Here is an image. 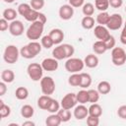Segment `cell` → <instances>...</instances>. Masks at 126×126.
Listing matches in <instances>:
<instances>
[{"instance_id": "1", "label": "cell", "mask_w": 126, "mask_h": 126, "mask_svg": "<svg viewBox=\"0 0 126 126\" xmlns=\"http://www.w3.org/2000/svg\"><path fill=\"white\" fill-rule=\"evenodd\" d=\"M43 29H44V24L37 20L35 22H32L30 25V27L28 28V30L26 32V35L31 40L39 39L42 35Z\"/></svg>"}, {"instance_id": "2", "label": "cell", "mask_w": 126, "mask_h": 126, "mask_svg": "<svg viewBox=\"0 0 126 126\" xmlns=\"http://www.w3.org/2000/svg\"><path fill=\"white\" fill-rule=\"evenodd\" d=\"M20 55L21 54H20V50L18 49V47L16 45L10 44V45H7L4 50L3 59L8 64H14L18 61Z\"/></svg>"}, {"instance_id": "3", "label": "cell", "mask_w": 126, "mask_h": 126, "mask_svg": "<svg viewBox=\"0 0 126 126\" xmlns=\"http://www.w3.org/2000/svg\"><path fill=\"white\" fill-rule=\"evenodd\" d=\"M84 66H85V62H84V60H82L80 58L70 57L65 62L66 71L69 73H72V74L73 73H79L80 71H82L84 69Z\"/></svg>"}, {"instance_id": "4", "label": "cell", "mask_w": 126, "mask_h": 126, "mask_svg": "<svg viewBox=\"0 0 126 126\" xmlns=\"http://www.w3.org/2000/svg\"><path fill=\"white\" fill-rule=\"evenodd\" d=\"M27 72L29 77L34 81V82H38L42 79V75H43V68L41 66V64L38 63H31L28 68H27Z\"/></svg>"}, {"instance_id": "5", "label": "cell", "mask_w": 126, "mask_h": 126, "mask_svg": "<svg viewBox=\"0 0 126 126\" xmlns=\"http://www.w3.org/2000/svg\"><path fill=\"white\" fill-rule=\"evenodd\" d=\"M111 60L115 66H122L126 63V52L122 47H114L111 50Z\"/></svg>"}, {"instance_id": "6", "label": "cell", "mask_w": 126, "mask_h": 126, "mask_svg": "<svg viewBox=\"0 0 126 126\" xmlns=\"http://www.w3.org/2000/svg\"><path fill=\"white\" fill-rule=\"evenodd\" d=\"M40 90H41L43 94L51 95L55 92V82H54V80L49 76L42 77V79L40 80Z\"/></svg>"}, {"instance_id": "7", "label": "cell", "mask_w": 126, "mask_h": 126, "mask_svg": "<svg viewBox=\"0 0 126 126\" xmlns=\"http://www.w3.org/2000/svg\"><path fill=\"white\" fill-rule=\"evenodd\" d=\"M123 24V18L120 14H112L110 17H109V20H108V23L106 24V28L110 31H117L121 28Z\"/></svg>"}, {"instance_id": "8", "label": "cell", "mask_w": 126, "mask_h": 126, "mask_svg": "<svg viewBox=\"0 0 126 126\" xmlns=\"http://www.w3.org/2000/svg\"><path fill=\"white\" fill-rule=\"evenodd\" d=\"M77 96L76 94L74 93H69L66 95H64L61 99V107L62 108H66V109H71L73 107H75V105L77 104Z\"/></svg>"}, {"instance_id": "9", "label": "cell", "mask_w": 126, "mask_h": 126, "mask_svg": "<svg viewBox=\"0 0 126 126\" xmlns=\"http://www.w3.org/2000/svg\"><path fill=\"white\" fill-rule=\"evenodd\" d=\"M25 28H24V24L19 21V20H15L12 21L9 24V32L14 35V36H20L24 33Z\"/></svg>"}, {"instance_id": "10", "label": "cell", "mask_w": 126, "mask_h": 126, "mask_svg": "<svg viewBox=\"0 0 126 126\" xmlns=\"http://www.w3.org/2000/svg\"><path fill=\"white\" fill-rule=\"evenodd\" d=\"M74 15V7H72L70 4H65L62 5L59 8V17L60 19L64 21L70 20Z\"/></svg>"}, {"instance_id": "11", "label": "cell", "mask_w": 126, "mask_h": 126, "mask_svg": "<svg viewBox=\"0 0 126 126\" xmlns=\"http://www.w3.org/2000/svg\"><path fill=\"white\" fill-rule=\"evenodd\" d=\"M94 33L98 40H105L110 35L109 30L105 26H101V25H97L96 27H94Z\"/></svg>"}, {"instance_id": "12", "label": "cell", "mask_w": 126, "mask_h": 126, "mask_svg": "<svg viewBox=\"0 0 126 126\" xmlns=\"http://www.w3.org/2000/svg\"><path fill=\"white\" fill-rule=\"evenodd\" d=\"M41 66L44 71L53 72L58 69V60L55 58H45L41 62Z\"/></svg>"}, {"instance_id": "13", "label": "cell", "mask_w": 126, "mask_h": 126, "mask_svg": "<svg viewBox=\"0 0 126 126\" xmlns=\"http://www.w3.org/2000/svg\"><path fill=\"white\" fill-rule=\"evenodd\" d=\"M74 117L77 120H83L85 118L88 117L89 115V108H87L84 104L80 103L79 105H77L74 109Z\"/></svg>"}, {"instance_id": "14", "label": "cell", "mask_w": 126, "mask_h": 126, "mask_svg": "<svg viewBox=\"0 0 126 126\" xmlns=\"http://www.w3.org/2000/svg\"><path fill=\"white\" fill-rule=\"evenodd\" d=\"M48 34L52 38L54 44H60L64 39V32L60 29H53L49 32Z\"/></svg>"}, {"instance_id": "15", "label": "cell", "mask_w": 126, "mask_h": 126, "mask_svg": "<svg viewBox=\"0 0 126 126\" xmlns=\"http://www.w3.org/2000/svg\"><path fill=\"white\" fill-rule=\"evenodd\" d=\"M52 99H53V98H52L50 95L43 94V95H41V96L38 97V99H37V106H38L40 109L47 110V108H48V106L50 105Z\"/></svg>"}, {"instance_id": "16", "label": "cell", "mask_w": 126, "mask_h": 126, "mask_svg": "<svg viewBox=\"0 0 126 126\" xmlns=\"http://www.w3.org/2000/svg\"><path fill=\"white\" fill-rule=\"evenodd\" d=\"M52 56H53V58H55L57 60H63V59L67 58L63 44H58L56 47L53 48V50H52Z\"/></svg>"}, {"instance_id": "17", "label": "cell", "mask_w": 126, "mask_h": 126, "mask_svg": "<svg viewBox=\"0 0 126 126\" xmlns=\"http://www.w3.org/2000/svg\"><path fill=\"white\" fill-rule=\"evenodd\" d=\"M84 62H85V66H87L88 68L93 69V68H95L98 65V58L94 54H89L85 57Z\"/></svg>"}, {"instance_id": "18", "label": "cell", "mask_w": 126, "mask_h": 126, "mask_svg": "<svg viewBox=\"0 0 126 126\" xmlns=\"http://www.w3.org/2000/svg\"><path fill=\"white\" fill-rule=\"evenodd\" d=\"M61 119L57 113H51L47 118L45 119L46 126H59L61 124Z\"/></svg>"}, {"instance_id": "19", "label": "cell", "mask_w": 126, "mask_h": 126, "mask_svg": "<svg viewBox=\"0 0 126 126\" xmlns=\"http://www.w3.org/2000/svg\"><path fill=\"white\" fill-rule=\"evenodd\" d=\"M102 114V108L98 103H92L91 106L89 107V115L94 116V117H100Z\"/></svg>"}, {"instance_id": "20", "label": "cell", "mask_w": 126, "mask_h": 126, "mask_svg": "<svg viewBox=\"0 0 126 126\" xmlns=\"http://www.w3.org/2000/svg\"><path fill=\"white\" fill-rule=\"evenodd\" d=\"M1 79L3 82H5L6 84H10L15 80V74L12 70L10 69H6L3 70L1 73Z\"/></svg>"}, {"instance_id": "21", "label": "cell", "mask_w": 126, "mask_h": 126, "mask_svg": "<svg viewBox=\"0 0 126 126\" xmlns=\"http://www.w3.org/2000/svg\"><path fill=\"white\" fill-rule=\"evenodd\" d=\"M18 14H19L18 11L14 10V9H12V8H7V9H5V10L3 11L2 16H3V18L6 19L7 21H11V22H12V21H15V20H16Z\"/></svg>"}, {"instance_id": "22", "label": "cell", "mask_w": 126, "mask_h": 126, "mask_svg": "<svg viewBox=\"0 0 126 126\" xmlns=\"http://www.w3.org/2000/svg\"><path fill=\"white\" fill-rule=\"evenodd\" d=\"M93 50L96 54H103L107 50V48L103 40H97L93 44Z\"/></svg>"}, {"instance_id": "23", "label": "cell", "mask_w": 126, "mask_h": 126, "mask_svg": "<svg viewBox=\"0 0 126 126\" xmlns=\"http://www.w3.org/2000/svg\"><path fill=\"white\" fill-rule=\"evenodd\" d=\"M34 114V109L32 105L30 104H25L22 106L21 108V115L24 117V118H31L32 117Z\"/></svg>"}, {"instance_id": "24", "label": "cell", "mask_w": 126, "mask_h": 126, "mask_svg": "<svg viewBox=\"0 0 126 126\" xmlns=\"http://www.w3.org/2000/svg\"><path fill=\"white\" fill-rule=\"evenodd\" d=\"M81 25L85 30H92L94 27V19L92 16H85L82 19Z\"/></svg>"}, {"instance_id": "25", "label": "cell", "mask_w": 126, "mask_h": 126, "mask_svg": "<svg viewBox=\"0 0 126 126\" xmlns=\"http://www.w3.org/2000/svg\"><path fill=\"white\" fill-rule=\"evenodd\" d=\"M92 85V77L88 73H81V84L80 88L87 89Z\"/></svg>"}, {"instance_id": "26", "label": "cell", "mask_w": 126, "mask_h": 126, "mask_svg": "<svg viewBox=\"0 0 126 126\" xmlns=\"http://www.w3.org/2000/svg\"><path fill=\"white\" fill-rule=\"evenodd\" d=\"M97 91L100 94H107L111 91V86L107 81H101L97 85Z\"/></svg>"}, {"instance_id": "27", "label": "cell", "mask_w": 126, "mask_h": 126, "mask_svg": "<svg viewBox=\"0 0 126 126\" xmlns=\"http://www.w3.org/2000/svg\"><path fill=\"white\" fill-rule=\"evenodd\" d=\"M15 95H16V97H17L18 99H20V100H25V99H27L28 96H29V91H28V89L25 88V87H19V88H17V90H16V92H15Z\"/></svg>"}, {"instance_id": "28", "label": "cell", "mask_w": 126, "mask_h": 126, "mask_svg": "<svg viewBox=\"0 0 126 126\" xmlns=\"http://www.w3.org/2000/svg\"><path fill=\"white\" fill-rule=\"evenodd\" d=\"M68 83L72 87H80V84H81V73H73L68 78Z\"/></svg>"}, {"instance_id": "29", "label": "cell", "mask_w": 126, "mask_h": 126, "mask_svg": "<svg viewBox=\"0 0 126 126\" xmlns=\"http://www.w3.org/2000/svg\"><path fill=\"white\" fill-rule=\"evenodd\" d=\"M76 96H77V101L79 103H82V104H85L87 102H89V94H88V91L86 90H81L80 92H78L76 94Z\"/></svg>"}, {"instance_id": "30", "label": "cell", "mask_w": 126, "mask_h": 126, "mask_svg": "<svg viewBox=\"0 0 126 126\" xmlns=\"http://www.w3.org/2000/svg\"><path fill=\"white\" fill-rule=\"evenodd\" d=\"M109 17L110 15L105 11V12H100L97 16H96V23L98 25H101V26H106V24L108 23V20H109Z\"/></svg>"}, {"instance_id": "31", "label": "cell", "mask_w": 126, "mask_h": 126, "mask_svg": "<svg viewBox=\"0 0 126 126\" xmlns=\"http://www.w3.org/2000/svg\"><path fill=\"white\" fill-rule=\"evenodd\" d=\"M57 114L59 115V117H60V119H61L62 122H68L71 119V116H72L70 109H66V108L59 109L58 112H57Z\"/></svg>"}, {"instance_id": "32", "label": "cell", "mask_w": 126, "mask_h": 126, "mask_svg": "<svg viewBox=\"0 0 126 126\" xmlns=\"http://www.w3.org/2000/svg\"><path fill=\"white\" fill-rule=\"evenodd\" d=\"M20 54H21L22 57H24L26 59H32V58H34L35 57V55L32 52V50L30 49V47H29L28 44L27 45H24L20 49Z\"/></svg>"}, {"instance_id": "33", "label": "cell", "mask_w": 126, "mask_h": 126, "mask_svg": "<svg viewBox=\"0 0 126 126\" xmlns=\"http://www.w3.org/2000/svg\"><path fill=\"white\" fill-rule=\"evenodd\" d=\"M94 6L100 12H105L109 7V0H94Z\"/></svg>"}, {"instance_id": "34", "label": "cell", "mask_w": 126, "mask_h": 126, "mask_svg": "<svg viewBox=\"0 0 126 126\" xmlns=\"http://www.w3.org/2000/svg\"><path fill=\"white\" fill-rule=\"evenodd\" d=\"M39 13L40 12H38V11H36V10H34V9H31L30 11H29V13L24 17L28 22H31V23H32V22H35V21H37L38 20V16H39Z\"/></svg>"}, {"instance_id": "35", "label": "cell", "mask_w": 126, "mask_h": 126, "mask_svg": "<svg viewBox=\"0 0 126 126\" xmlns=\"http://www.w3.org/2000/svg\"><path fill=\"white\" fill-rule=\"evenodd\" d=\"M29 47H30V49L32 50V52L36 56L40 51H41V48H42V45H41V43H39V42H37L36 40H32L29 44Z\"/></svg>"}, {"instance_id": "36", "label": "cell", "mask_w": 126, "mask_h": 126, "mask_svg": "<svg viewBox=\"0 0 126 126\" xmlns=\"http://www.w3.org/2000/svg\"><path fill=\"white\" fill-rule=\"evenodd\" d=\"M11 113V108L9 105L5 104L3 100H0V117L5 118L8 117Z\"/></svg>"}, {"instance_id": "37", "label": "cell", "mask_w": 126, "mask_h": 126, "mask_svg": "<svg viewBox=\"0 0 126 126\" xmlns=\"http://www.w3.org/2000/svg\"><path fill=\"white\" fill-rule=\"evenodd\" d=\"M82 12L85 16H93L94 13V6L92 3H85L83 5Z\"/></svg>"}, {"instance_id": "38", "label": "cell", "mask_w": 126, "mask_h": 126, "mask_svg": "<svg viewBox=\"0 0 126 126\" xmlns=\"http://www.w3.org/2000/svg\"><path fill=\"white\" fill-rule=\"evenodd\" d=\"M40 43H41L42 47H44V48H46V49H49V48H51V47L54 45V42H53V40H52V38L50 37L49 34L42 36Z\"/></svg>"}, {"instance_id": "39", "label": "cell", "mask_w": 126, "mask_h": 126, "mask_svg": "<svg viewBox=\"0 0 126 126\" xmlns=\"http://www.w3.org/2000/svg\"><path fill=\"white\" fill-rule=\"evenodd\" d=\"M89 94V102L91 103H95L98 101L99 99V93L97 90H89L88 91Z\"/></svg>"}, {"instance_id": "40", "label": "cell", "mask_w": 126, "mask_h": 126, "mask_svg": "<svg viewBox=\"0 0 126 126\" xmlns=\"http://www.w3.org/2000/svg\"><path fill=\"white\" fill-rule=\"evenodd\" d=\"M32 9V6L30 4H27V3H22L18 6V13L22 16V17H25L29 11Z\"/></svg>"}, {"instance_id": "41", "label": "cell", "mask_w": 126, "mask_h": 126, "mask_svg": "<svg viewBox=\"0 0 126 126\" xmlns=\"http://www.w3.org/2000/svg\"><path fill=\"white\" fill-rule=\"evenodd\" d=\"M60 106H61V104L56 99L53 98L52 101H51V103H50V105L47 108V111L50 112V113H57L58 110L60 109Z\"/></svg>"}, {"instance_id": "42", "label": "cell", "mask_w": 126, "mask_h": 126, "mask_svg": "<svg viewBox=\"0 0 126 126\" xmlns=\"http://www.w3.org/2000/svg\"><path fill=\"white\" fill-rule=\"evenodd\" d=\"M30 5L32 6V9H34L36 11H39L44 6V0H31Z\"/></svg>"}, {"instance_id": "43", "label": "cell", "mask_w": 126, "mask_h": 126, "mask_svg": "<svg viewBox=\"0 0 126 126\" xmlns=\"http://www.w3.org/2000/svg\"><path fill=\"white\" fill-rule=\"evenodd\" d=\"M104 41V43H105V45H106V48H107V50L108 49H113L114 47H115V38H114V36L113 35H109L105 40H103Z\"/></svg>"}, {"instance_id": "44", "label": "cell", "mask_w": 126, "mask_h": 126, "mask_svg": "<svg viewBox=\"0 0 126 126\" xmlns=\"http://www.w3.org/2000/svg\"><path fill=\"white\" fill-rule=\"evenodd\" d=\"M63 46H64V49H65V52H66V56H67V58H70V57L74 54V52H75L74 46H73V45H71V44H69V43H64V44H63Z\"/></svg>"}, {"instance_id": "45", "label": "cell", "mask_w": 126, "mask_h": 126, "mask_svg": "<svg viewBox=\"0 0 126 126\" xmlns=\"http://www.w3.org/2000/svg\"><path fill=\"white\" fill-rule=\"evenodd\" d=\"M87 124L89 126H97L99 124V119H98V117H94V116L88 115V117H87Z\"/></svg>"}, {"instance_id": "46", "label": "cell", "mask_w": 126, "mask_h": 126, "mask_svg": "<svg viewBox=\"0 0 126 126\" xmlns=\"http://www.w3.org/2000/svg\"><path fill=\"white\" fill-rule=\"evenodd\" d=\"M117 115H118L121 119L126 120V105H121V106L118 107Z\"/></svg>"}, {"instance_id": "47", "label": "cell", "mask_w": 126, "mask_h": 126, "mask_svg": "<svg viewBox=\"0 0 126 126\" xmlns=\"http://www.w3.org/2000/svg\"><path fill=\"white\" fill-rule=\"evenodd\" d=\"M85 0H69V4L74 7V8H79V7H83V5Z\"/></svg>"}, {"instance_id": "48", "label": "cell", "mask_w": 126, "mask_h": 126, "mask_svg": "<svg viewBox=\"0 0 126 126\" xmlns=\"http://www.w3.org/2000/svg\"><path fill=\"white\" fill-rule=\"evenodd\" d=\"M123 4V0H109V6H111L112 8H120Z\"/></svg>"}, {"instance_id": "49", "label": "cell", "mask_w": 126, "mask_h": 126, "mask_svg": "<svg viewBox=\"0 0 126 126\" xmlns=\"http://www.w3.org/2000/svg\"><path fill=\"white\" fill-rule=\"evenodd\" d=\"M9 29V25H8V21L4 18H2L0 20V31L1 32H5Z\"/></svg>"}, {"instance_id": "50", "label": "cell", "mask_w": 126, "mask_h": 126, "mask_svg": "<svg viewBox=\"0 0 126 126\" xmlns=\"http://www.w3.org/2000/svg\"><path fill=\"white\" fill-rule=\"evenodd\" d=\"M120 41L123 43V44H126V27L123 28L122 32H121V34H120Z\"/></svg>"}, {"instance_id": "51", "label": "cell", "mask_w": 126, "mask_h": 126, "mask_svg": "<svg viewBox=\"0 0 126 126\" xmlns=\"http://www.w3.org/2000/svg\"><path fill=\"white\" fill-rule=\"evenodd\" d=\"M6 92H7V87H6V83L2 81V82L0 83V95H4Z\"/></svg>"}, {"instance_id": "52", "label": "cell", "mask_w": 126, "mask_h": 126, "mask_svg": "<svg viewBox=\"0 0 126 126\" xmlns=\"http://www.w3.org/2000/svg\"><path fill=\"white\" fill-rule=\"evenodd\" d=\"M38 21H40V22H42L43 24H45V23H46V21H47L46 16H45L43 13H39V16H38Z\"/></svg>"}, {"instance_id": "53", "label": "cell", "mask_w": 126, "mask_h": 126, "mask_svg": "<svg viewBox=\"0 0 126 126\" xmlns=\"http://www.w3.org/2000/svg\"><path fill=\"white\" fill-rule=\"evenodd\" d=\"M23 126H34L35 125V123L34 122H32V121H31V120H28V121H25V122H23V124H22Z\"/></svg>"}, {"instance_id": "54", "label": "cell", "mask_w": 126, "mask_h": 126, "mask_svg": "<svg viewBox=\"0 0 126 126\" xmlns=\"http://www.w3.org/2000/svg\"><path fill=\"white\" fill-rule=\"evenodd\" d=\"M5 3H13L15 0H3Z\"/></svg>"}, {"instance_id": "55", "label": "cell", "mask_w": 126, "mask_h": 126, "mask_svg": "<svg viewBox=\"0 0 126 126\" xmlns=\"http://www.w3.org/2000/svg\"><path fill=\"white\" fill-rule=\"evenodd\" d=\"M9 126H18V124H14V123H11V124H9Z\"/></svg>"}, {"instance_id": "56", "label": "cell", "mask_w": 126, "mask_h": 126, "mask_svg": "<svg viewBox=\"0 0 126 126\" xmlns=\"http://www.w3.org/2000/svg\"><path fill=\"white\" fill-rule=\"evenodd\" d=\"M124 27H126V21H125V24H124Z\"/></svg>"}, {"instance_id": "57", "label": "cell", "mask_w": 126, "mask_h": 126, "mask_svg": "<svg viewBox=\"0 0 126 126\" xmlns=\"http://www.w3.org/2000/svg\"><path fill=\"white\" fill-rule=\"evenodd\" d=\"M125 12H126V7H125Z\"/></svg>"}]
</instances>
